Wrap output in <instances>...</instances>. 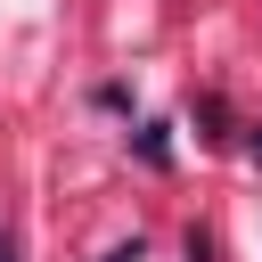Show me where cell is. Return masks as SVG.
Returning a JSON list of instances; mask_svg holds the SVG:
<instances>
[{
  "instance_id": "1",
  "label": "cell",
  "mask_w": 262,
  "mask_h": 262,
  "mask_svg": "<svg viewBox=\"0 0 262 262\" xmlns=\"http://www.w3.org/2000/svg\"><path fill=\"white\" fill-rule=\"evenodd\" d=\"M0 262H16V237H8V229H0Z\"/></svg>"
}]
</instances>
